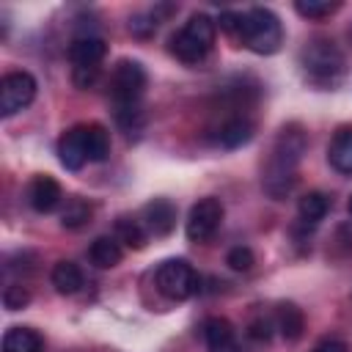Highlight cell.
<instances>
[{
    "instance_id": "3957f363",
    "label": "cell",
    "mask_w": 352,
    "mask_h": 352,
    "mask_svg": "<svg viewBox=\"0 0 352 352\" xmlns=\"http://www.w3.org/2000/svg\"><path fill=\"white\" fill-rule=\"evenodd\" d=\"M214 44V22L206 14H192L182 30L170 36V52L182 63H198L209 55Z\"/></svg>"
},
{
    "instance_id": "44dd1931",
    "label": "cell",
    "mask_w": 352,
    "mask_h": 352,
    "mask_svg": "<svg viewBox=\"0 0 352 352\" xmlns=\"http://www.w3.org/2000/svg\"><path fill=\"white\" fill-rule=\"evenodd\" d=\"M146 228H143V223L140 220H135V217H118L116 220V239L118 242H124L126 248H132V250H140L143 245H146Z\"/></svg>"
},
{
    "instance_id": "30bf717a",
    "label": "cell",
    "mask_w": 352,
    "mask_h": 352,
    "mask_svg": "<svg viewBox=\"0 0 352 352\" xmlns=\"http://www.w3.org/2000/svg\"><path fill=\"white\" fill-rule=\"evenodd\" d=\"M140 223H143V228H146L148 234H154V236H168V234L176 228V206H173V201H168V198H154V201H148V204L143 206V212H140Z\"/></svg>"
},
{
    "instance_id": "484cf974",
    "label": "cell",
    "mask_w": 352,
    "mask_h": 352,
    "mask_svg": "<svg viewBox=\"0 0 352 352\" xmlns=\"http://www.w3.org/2000/svg\"><path fill=\"white\" fill-rule=\"evenodd\" d=\"M226 264H228L231 270H236V272H248V270L256 264V258H253V250H250L248 245H236V248L228 250Z\"/></svg>"
},
{
    "instance_id": "ac0fdd59",
    "label": "cell",
    "mask_w": 352,
    "mask_h": 352,
    "mask_svg": "<svg viewBox=\"0 0 352 352\" xmlns=\"http://www.w3.org/2000/svg\"><path fill=\"white\" fill-rule=\"evenodd\" d=\"M50 280L60 294H74L82 286V272L74 261H58L50 272Z\"/></svg>"
},
{
    "instance_id": "f1b7e54d",
    "label": "cell",
    "mask_w": 352,
    "mask_h": 352,
    "mask_svg": "<svg viewBox=\"0 0 352 352\" xmlns=\"http://www.w3.org/2000/svg\"><path fill=\"white\" fill-rule=\"evenodd\" d=\"M72 80L77 88H91L99 80V66H72Z\"/></svg>"
},
{
    "instance_id": "52a82bcc",
    "label": "cell",
    "mask_w": 352,
    "mask_h": 352,
    "mask_svg": "<svg viewBox=\"0 0 352 352\" xmlns=\"http://www.w3.org/2000/svg\"><path fill=\"white\" fill-rule=\"evenodd\" d=\"M36 99V77L30 72H11L0 80V116L8 118Z\"/></svg>"
},
{
    "instance_id": "7c38bea8",
    "label": "cell",
    "mask_w": 352,
    "mask_h": 352,
    "mask_svg": "<svg viewBox=\"0 0 352 352\" xmlns=\"http://www.w3.org/2000/svg\"><path fill=\"white\" fill-rule=\"evenodd\" d=\"M204 341L209 352H239V344L234 338V327L223 316H209L204 322Z\"/></svg>"
},
{
    "instance_id": "ba28073f",
    "label": "cell",
    "mask_w": 352,
    "mask_h": 352,
    "mask_svg": "<svg viewBox=\"0 0 352 352\" xmlns=\"http://www.w3.org/2000/svg\"><path fill=\"white\" fill-rule=\"evenodd\" d=\"M223 223V204L217 198H201L198 204H192L190 214H187V239L190 242H206L214 236V231Z\"/></svg>"
},
{
    "instance_id": "5bb4252c",
    "label": "cell",
    "mask_w": 352,
    "mask_h": 352,
    "mask_svg": "<svg viewBox=\"0 0 352 352\" xmlns=\"http://www.w3.org/2000/svg\"><path fill=\"white\" fill-rule=\"evenodd\" d=\"M327 160L338 173L352 176V126H344L333 135L330 148H327Z\"/></svg>"
},
{
    "instance_id": "d4e9b609",
    "label": "cell",
    "mask_w": 352,
    "mask_h": 352,
    "mask_svg": "<svg viewBox=\"0 0 352 352\" xmlns=\"http://www.w3.org/2000/svg\"><path fill=\"white\" fill-rule=\"evenodd\" d=\"M294 11L300 16H308V19H322V16H330L333 11H338V3H316V0H300L294 3Z\"/></svg>"
},
{
    "instance_id": "9c48e42d",
    "label": "cell",
    "mask_w": 352,
    "mask_h": 352,
    "mask_svg": "<svg viewBox=\"0 0 352 352\" xmlns=\"http://www.w3.org/2000/svg\"><path fill=\"white\" fill-rule=\"evenodd\" d=\"M58 160L66 170H80L88 160V138H85V126H72L69 132L60 135L58 140Z\"/></svg>"
},
{
    "instance_id": "8fae6325",
    "label": "cell",
    "mask_w": 352,
    "mask_h": 352,
    "mask_svg": "<svg viewBox=\"0 0 352 352\" xmlns=\"http://www.w3.org/2000/svg\"><path fill=\"white\" fill-rule=\"evenodd\" d=\"M28 201H30V206L36 209V212H41V214H47V212H52L60 201H63V190H60V184L52 179V176H36L33 182H30V187H28Z\"/></svg>"
},
{
    "instance_id": "277c9868",
    "label": "cell",
    "mask_w": 352,
    "mask_h": 352,
    "mask_svg": "<svg viewBox=\"0 0 352 352\" xmlns=\"http://www.w3.org/2000/svg\"><path fill=\"white\" fill-rule=\"evenodd\" d=\"M239 38L248 50H253L258 55H272V52H278L280 41H283L280 19L270 8H250L242 14Z\"/></svg>"
},
{
    "instance_id": "7a4b0ae2",
    "label": "cell",
    "mask_w": 352,
    "mask_h": 352,
    "mask_svg": "<svg viewBox=\"0 0 352 352\" xmlns=\"http://www.w3.org/2000/svg\"><path fill=\"white\" fill-rule=\"evenodd\" d=\"M300 69H302L305 82H311L314 88H322V91H333L344 80L346 60L336 41L311 38L300 50Z\"/></svg>"
},
{
    "instance_id": "5b68a950",
    "label": "cell",
    "mask_w": 352,
    "mask_h": 352,
    "mask_svg": "<svg viewBox=\"0 0 352 352\" xmlns=\"http://www.w3.org/2000/svg\"><path fill=\"white\" fill-rule=\"evenodd\" d=\"M154 286L162 297H168L173 302H182V300H190L192 294H198L201 278L192 270V264H187L184 258H168L157 267Z\"/></svg>"
},
{
    "instance_id": "9a60e30c",
    "label": "cell",
    "mask_w": 352,
    "mask_h": 352,
    "mask_svg": "<svg viewBox=\"0 0 352 352\" xmlns=\"http://www.w3.org/2000/svg\"><path fill=\"white\" fill-rule=\"evenodd\" d=\"M275 330L286 338V341H297L305 330V316L294 302H280L275 311Z\"/></svg>"
},
{
    "instance_id": "603a6c76",
    "label": "cell",
    "mask_w": 352,
    "mask_h": 352,
    "mask_svg": "<svg viewBox=\"0 0 352 352\" xmlns=\"http://www.w3.org/2000/svg\"><path fill=\"white\" fill-rule=\"evenodd\" d=\"M91 204L88 201H82V198H66V204H63V209H60V226L63 228H80V226H85L88 220H91Z\"/></svg>"
},
{
    "instance_id": "ffe728a7",
    "label": "cell",
    "mask_w": 352,
    "mask_h": 352,
    "mask_svg": "<svg viewBox=\"0 0 352 352\" xmlns=\"http://www.w3.org/2000/svg\"><path fill=\"white\" fill-rule=\"evenodd\" d=\"M297 212H300V220H302V223L316 226V223L330 212V195H324V192H319V190L305 192V195L300 198V204H297Z\"/></svg>"
},
{
    "instance_id": "2e32d148",
    "label": "cell",
    "mask_w": 352,
    "mask_h": 352,
    "mask_svg": "<svg viewBox=\"0 0 352 352\" xmlns=\"http://www.w3.org/2000/svg\"><path fill=\"white\" fill-rule=\"evenodd\" d=\"M124 250H121V242L116 236H96L88 248V258L91 264H96L99 270H110L121 261Z\"/></svg>"
},
{
    "instance_id": "4fadbf2b",
    "label": "cell",
    "mask_w": 352,
    "mask_h": 352,
    "mask_svg": "<svg viewBox=\"0 0 352 352\" xmlns=\"http://www.w3.org/2000/svg\"><path fill=\"white\" fill-rule=\"evenodd\" d=\"M107 55V44L99 36H77L69 44V60L74 66H99Z\"/></svg>"
},
{
    "instance_id": "4316f807",
    "label": "cell",
    "mask_w": 352,
    "mask_h": 352,
    "mask_svg": "<svg viewBox=\"0 0 352 352\" xmlns=\"http://www.w3.org/2000/svg\"><path fill=\"white\" fill-rule=\"evenodd\" d=\"M30 302V292L22 286V283H8L6 286V292H3V305L8 308V311H19V308H25Z\"/></svg>"
},
{
    "instance_id": "1f68e13d",
    "label": "cell",
    "mask_w": 352,
    "mask_h": 352,
    "mask_svg": "<svg viewBox=\"0 0 352 352\" xmlns=\"http://www.w3.org/2000/svg\"><path fill=\"white\" fill-rule=\"evenodd\" d=\"M346 212H349V217H352V195H349V204H346Z\"/></svg>"
},
{
    "instance_id": "8992f818",
    "label": "cell",
    "mask_w": 352,
    "mask_h": 352,
    "mask_svg": "<svg viewBox=\"0 0 352 352\" xmlns=\"http://www.w3.org/2000/svg\"><path fill=\"white\" fill-rule=\"evenodd\" d=\"M146 69L138 60H118L110 74V96L116 104H140L146 88Z\"/></svg>"
},
{
    "instance_id": "d6986e66",
    "label": "cell",
    "mask_w": 352,
    "mask_h": 352,
    "mask_svg": "<svg viewBox=\"0 0 352 352\" xmlns=\"http://www.w3.org/2000/svg\"><path fill=\"white\" fill-rule=\"evenodd\" d=\"M3 352H41V336L30 327H11L3 336Z\"/></svg>"
},
{
    "instance_id": "cb8c5ba5",
    "label": "cell",
    "mask_w": 352,
    "mask_h": 352,
    "mask_svg": "<svg viewBox=\"0 0 352 352\" xmlns=\"http://www.w3.org/2000/svg\"><path fill=\"white\" fill-rule=\"evenodd\" d=\"M116 124L124 132H138L143 126V110L140 104H116Z\"/></svg>"
},
{
    "instance_id": "f546056e",
    "label": "cell",
    "mask_w": 352,
    "mask_h": 352,
    "mask_svg": "<svg viewBox=\"0 0 352 352\" xmlns=\"http://www.w3.org/2000/svg\"><path fill=\"white\" fill-rule=\"evenodd\" d=\"M217 25H220V30L239 36V28H242V14H236V11H223V14H220V19H217Z\"/></svg>"
},
{
    "instance_id": "e0dca14e",
    "label": "cell",
    "mask_w": 352,
    "mask_h": 352,
    "mask_svg": "<svg viewBox=\"0 0 352 352\" xmlns=\"http://www.w3.org/2000/svg\"><path fill=\"white\" fill-rule=\"evenodd\" d=\"M253 138V124L248 118H228L217 129V146L223 148H239Z\"/></svg>"
},
{
    "instance_id": "83f0119b",
    "label": "cell",
    "mask_w": 352,
    "mask_h": 352,
    "mask_svg": "<svg viewBox=\"0 0 352 352\" xmlns=\"http://www.w3.org/2000/svg\"><path fill=\"white\" fill-rule=\"evenodd\" d=\"M272 330H275V316H256L248 324V336L253 341H270L272 338Z\"/></svg>"
},
{
    "instance_id": "7402d4cb",
    "label": "cell",
    "mask_w": 352,
    "mask_h": 352,
    "mask_svg": "<svg viewBox=\"0 0 352 352\" xmlns=\"http://www.w3.org/2000/svg\"><path fill=\"white\" fill-rule=\"evenodd\" d=\"M85 138H88V160L91 162H104L110 157V132L102 124H88Z\"/></svg>"
},
{
    "instance_id": "6da1fadb",
    "label": "cell",
    "mask_w": 352,
    "mask_h": 352,
    "mask_svg": "<svg viewBox=\"0 0 352 352\" xmlns=\"http://www.w3.org/2000/svg\"><path fill=\"white\" fill-rule=\"evenodd\" d=\"M305 146H308V138L297 124H289L278 132L270 160L264 165V190L272 198H283L292 190V184L297 179V165L305 154Z\"/></svg>"
},
{
    "instance_id": "4dcf8cb0",
    "label": "cell",
    "mask_w": 352,
    "mask_h": 352,
    "mask_svg": "<svg viewBox=\"0 0 352 352\" xmlns=\"http://www.w3.org/2000/svg\"><path fill=\"white\" fill-rule=\"evenodd\" d=\"M311 352H349V349H346V344H344L341 338H324V341H319Z\"/></svg>"
}]
</instances>
